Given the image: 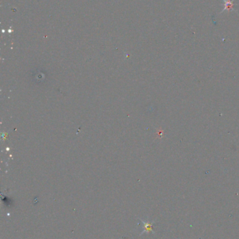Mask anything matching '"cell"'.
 Listing matches in <instances>:
<instances>
[{
	"instance_id": "cell-1",
	"label": "cell",
	"mask_w": 239,
	"mask_h": 239,
	"mask_svg": "<svg viewBox=\"0 0 239 239\" xmlns=\"http://www.w3.org/2000/svg\"><path fill=\"white\" fill-rule=\"evenodd\" d=\"M224 2V8L223 11H222V13L224 12V11H227V12H230V11H234V4H233L232 0H222Z\"/></svg>"
}]
</instances>
